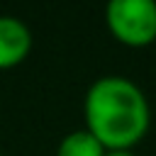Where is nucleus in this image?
Instances as JSON below:
<instances>
[{"label":"nucleus","mask_w":156,"mask_h":156,"mask_svg":"<svg viewBox=\"0 0 156 156\" xmlns=\"http://www.w3.org/2000/svg\"><path fill=\"white\" fill-rule=\"evenodd\" d=\"M85 129L107 151H132L149 132L151 107L144 90L127 76H100L83 100Z\"/></svg>","instance_id":"1"},{"label":"nucleus","mask_w":156,"mask_h":156,"mask_svg":"<svg viewBox=\"0 0 156 156\" xmlns=\"http://www.w3.org/2000/svg\"><path fill=\"white\" fill-rule=\"evenodd\" d=\"M110 34L132 49L156 41V2L154 0H110L105 7Z\"/></svg>","instance_id":"2"},{"label":"nucleus","mask_w":156,"mask_h":156,"mask_svg":"<svg viewBox=\"0 0 156 156\" xmlns=\"http://www.w3.org/2000/svg\"><path fill=\"white\" fill-rule=\"evenodd\" d=\"M32 49V32L24 20L0 15V71L20 66Z\"/></svg>","instance_id":"3"},{"label":"nucleus","mask_w":156,"mask_h":156,"mask_svg":"<svg viewBox=\"0 0 156 156\" xmlns=\"http://www.w3.org/2000/svg\"><path fill=\"white\" fill-rule=\"evenodd\" d=\"M105 154L107 149L85 127L68 132L56 146V156H105Z\"/></svg>","instance_id":"4"},{"label":"nucleus","mask_w":156,"mask_h":156,"mask_svg":"<svg viewBox=\"0 0 156 156\" xmlns=\"http://www.w3.org/2000/svg\"><path fill=\"white\" fill-rule=\"evenodd\" d=\"M105 156H134L132 151H107Z\"/></svg>","instance_id":"5"},{"label":"nucleus","mask_w":156,"mask_h":156,"mask_svg":"<svg viewBox=\"0 0 156 156\" xmlns=\"http://www.w3.org/2000/svg\"><path fill=\"white\" fill-rule=\"evenodd\" d=\"M0 156H2V154H0Z\"/></svg>","instance_id":"6"}]
</instances>
